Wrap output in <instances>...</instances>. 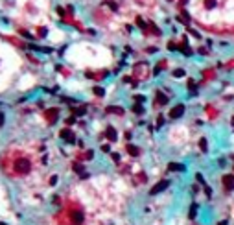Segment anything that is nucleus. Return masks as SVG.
Segmentation results:
<instances>
[{"label":"nucleus","instance_id":"f257e3e1","mask_svg":"<svg viewBox=\"0 0 234 225\" xmlns=\"http://www.w3.org/2000/svg\"><path fill=\"white\" fill-rule=\"evenodd\" d=\"M13 170H15L17 173H20V175H26V173L32 170L30 159H17V161L13 163Z\"/></svg>","mask_w":234,"mask_h":225},{"label":"nucleus","instance_id":"f03ea898","mask_svg":"<svg viewBox=\"0 0 234 225\" xmlns=\"http://www.w3.org/2000/svg\"><path fill=\"white\" fill-rule=\"evenodd\" d=\"M221 181H223V188L227 192H232L234 190V173H227L221 177Z\"/></svg>","mask_w":234,"mask_h":225},{"label":"nucleus","instance_id":"7ed1b4c3","mask_svg":"<svg viewBox=\"0 0 234 225\" xmlns=\"http://www.w3.org/2000/svg\"><path fill=\"white\" fill-rule=\"evenodd\" d=\"M168 186H170V181H168V179H164V181L157 183V185H155L151 190H149V194H151V196H157V194H160V192H164Z\"/></svg>","mask_w":234,"mask_h":225},{"label":"nucleus","instance_id":"20e7f679","mask_svg":"<svg viewBox=\"0 0 234 225\" xmlns=\"http://www.w3.org/2000/svg\"><path fill=\"white\" fill-rule=\"evenodd\" d=\"M57 116H59V109H55V107H54V109H46V111H44V118L48 120L50 124H54V122L57 120Z\"/></svg>","mask_w":234,"mask_h":225},{"label":"nucleus","instance_id":"39448f33","mask_svg":"<svg viewBox=\"0 0 234 225\" xmlns=\"http://www.w3.org/2000/svg\"><path fill=\"white\" fill-rule=\"evenodd\" d=\"M182 115H184V105H182V103L175 105V107L170 111V118H172V120H177V118H181Z\"/></svg>","mask_w":234,"mask_h":225},{"label":"nucleus","instance_id":"423d86ee","mask_svg":"<svg viewBox=\"0 0 234 225\" xmlns=\"http://www.w3.org/2000/svg\"><path fill=\"white\" fill-rule=\"evenodd\" d=\"M72 170H74L81 179H87V177H89V173H87V170H85V166H83L81 163H74V164H72Z\"/></svg>","mask_w":234,"mask_h":225},{"label":"nucleus","instance_id":"0eeeda50","mask_svg":"<svg viewBox=\"0 0 234 225\" xmlns=\"http://www.w3.org/2000/svg\"><path fill=\"white\" fill-rule=\"evenodd\" d=\"M70 220L74 221V225H81V223L85 221V216H83V212H79V210H74L72 214H70Z\"/></svg>","mask_w":234,"mask_h":225},{"label":"nucleus","instance_id":"6e6552de","mask_svg":"<svg viewBox=\"0 0 234 225\" xmlns=\"http://www.w3.org/2000/svg\"><path fill=\"white\" fill-rule=\"evenodd\" d=\"M61 139L66 140V142H76V135L70 131V129H63L61 131Z\"/></svg>","mask_w":234,"mask_h":225},{"label":"nucleus","instance_id":"1a4fd4ad","mask_svg":"<svg viewBox=\"0 0 234 225\" xmlns=\"http://www.w3.org/2000/svg\"><path fill=\"white\" fill-rule=\"evenodd\" d=\"M105 137H107L109 140H116V137H118V135H116V129H114L112 126H109V127L105 129Z\"/></svg>","mask_w":234,"mask_h":225},{"label":"nucleus","instance_id":"9d476101","mask_svg":"<svg viewBox=\"0 0 234 225\" xmlns=\"http://www.w3.org/2000/svg\"><path fill=\"white\" fill-rule=\"evenodd\" d=\"M168 170H172V172H184L186 166L184 164H179V163H170L168 164Z\"/></svg>","mask_w":234,"mask_h":225},{"label":"nucleus","instance_id":"9b49d317","mask_svg":"<svg viewBox=\"0 0 234 225\" xmlns=\"http://www.w3.org/2000/svg\"><path fill=\"white\" fill-rule=\"evenodd\" d=\"M107 112H114V115H124V109L122 107H118V105H107V109H105Z\"/></svg>","mask_w":234,"mask_h":225},{"label":"nucleus","instance_id":"f8f14e48","mask_svg":"<svg viewBox=\"0 0 234 225\" xmlns=\"http://www.w3.org/2000/svg\"><path fill=\"white\" fill-rule=\"evenodd\" d=\"M157 103H159V105H166V103H168V96L162 94L160 91H157Z\"/></svg>","mask_w":234,"mask_h":225},{"label":"nucleus","instance_id":"ddd939ff","mask_svg":"<svg viewBox=\"0 0 234 225\" xmlns=\"http://www.w3.org/2000/svg\"><path fill=\"white\" fill-rule=\"evenodd\" d=\"M127 153H129L131 157H138V155H140V149H138V146L129 144V146H127Z\"/></svg>","mask_w":234,"mask_h":225},{"label":"nucleus","instance_id":"4468645a","mask_svg":"<svg viewBox=\"0 0 234 225\" xmlns=\"http://www.w3.org/2000/svg\"><path fill=\"white\" fill-rule=\"evenodd\" d=\"M85 112H87V107L81 105V107H78V109H74V116H83Z\"/></svg>","mask_w":234,"mask_h":225},{"label":"nucleus","instance_id":"2eb2a0df","mask_svg":"<svg viewBox=\"0 0 234 225\" xmlns=\"http://www.w3.org/2000/svg\"><path fill=\"white\" fill-rule=\"evenodd\" d=\"M196 214H197V205H196V203H192V205H190V214H188V216H190V220H194V218H196Z\"/></svg>","mask_w":234,"mask_h":225},{"label":"nucleus","instance_id":"dca6fc26","mask_svg":"<svg viewBox=\"0 0 234 225\" xmlns=\"http://www.w3.org/2000/svg\"><path fill=\"white\" fill-rule=\"evenodd\" d=\"M205 8H206V9L216 8V0H205Z\"/></svg>","mask_w":234,"mask_h":225},{"label":"nucleus","instance_id":"f3484780","mask_svg":"<svg viewBox=\"0 0 234 225\" xmlns=\"http://www.w3.org/2000/svg\"><path fill=\"white\" fill-rule=\"evenodd\" d=\"M133 111L136 112V115H142V112H144V107H142V103H136V105L133 107Z\"/></svg>","mask_w":234,"mask_h":225},{"label":"nucleus","instance_id":"a211bd4d","mask_svg":"<svg viewBox=\"0 0 234 225\" xmlns=\"http://www.w3.org/2000/svg\"><path fill=\"white\" fill-rule=\"evenodd\" d=\"M206 146H208V142H206V139H201V140H199V148H201L203 151H206V149H208Z\"/></svg>","mask_w":234,"mask_h":225},{"label":"nucleus","instance_id":"6ab92c4d","mask_svg":"<svg viewBox=\"0 0 234 225\" xmlns=\"http://www.w3.org/2000/svg\"><path fill=\"white\" fill-rule=\"evenodd\" d=\"M173 76H175V78H182V76H184V70H182V69H175V70H173Z\"/></svg>","mask_w":234,"mask_h":225},{"label":"nucleus","instance_id":"aec40b11","mask_svg":"<svg viewBox=\"0 0 234 225\" xmlns=\"http://www.w3.org/2000/svg\"><path fill=\"white\" fill-rule=\"evenodd\" d=\"M94 94H96V96H103V94H105V91H103L102 87H94Z\"/></svg>","mask_w":234,"mask_h":225},{"label":"nucleus","instance_id":"412c9836","mask_svg":"<svg viewBox=\"0 0 234 225\" xmlns=\"http://www.w3.org/2000/svg\"><path fill=\"white\" fill-rule=\"evenodd\" d=\"M65 122H66V126H74V124H76V116H74V115H72V116H68Z\"/></svg>","mask_w":234,"mask_h":225},{"label":"nucleus","instance_id":"4be33fe9","mask_svg":"<svg viewBox=\"0 0 234 225\" xmlns=\"http://www.w3.org/2000/svg\"><path fill=\"white\" fill-rule=\"evenodd\" d=\"M135 102H138V103L140 102H146V96L144 94H135Z\"/></svg>","mask_w":234,"mask_h":225},{"label":"nucleus","instance_id":"5701e85b","mask_svg":"<svg viewBox=\"0 0 234 225\" xmlns=\"http://www.w3.org/2000/svg\"><path fill=\"white\" fill-rule=\"evenodd\" d=\"M196 179H197V183H201L203 186H206V183H205V179H203V175H201V173H196Z\"/></svg>","mask_w":234,"mask_h":225},{"label":"nucleus","instance_id":"b1692460","mask_svg":"<svg viewBox=\"0 0 234 225\" xmlns=\"http://www.w3.org/2000/svg\"><path fill=\"white\" fill-rule=\"evenodd\" d=\"M105 4H107V6H109V8H111L112 11H116V8H118V6H116V2H111V0H107Z\"/></svg>","mask_w":234,"mask_h":225},{"label":"nucleus","instance_id":"393cba45","mask_svg":"<svg viewBox=\"0 0 234 225\" xmlns=\"http://www.w3.org/2000/svg\"><path fill=\"white\" fill-rule=\"evenodd\" d=\"M136 24H138L140 28H146V22H144L142 18H140V17H136Z\"/></svg>","mask_w":234,"mask_h":225},{"label":"nucleus","instance_id":"a878e982","mask_svg":"<svg viewBox=\"0 0 234 225\" xmlns=\"http://www.w3.org/2000/svg\"><path fill=\"white\" fill-rule=\"evenodd\" d=\"M162 124H164V118L159 115V116H157V127H162Z\"/></svg>","mask_w":234,"mask_h":225},{"label":"nucleus","instance_id":"bb28decb","mask_svg":"<svg viewBox=\"0 0 234 225\" xmlns=\"http://www.w3.org/2000/svg\"><path fill=\"white\" fill-rule=\"evenodd\" d=\"M39 37H46V33H48V32H46V28H39Z\"/></svg>","mask_w":234,"mask_h":225},{"label":"nucleus","instance_id":"cd10ccee","mask_svg":"<svg viewBox=\"0 0 234 225\" xmlns=\"http://www.w3.org/2000/svg\"><path fill=\"white\" fill-rule=\"evenodd\" d=\"M57 181H59V179H57V175H52V179H50V185H52V186H55V185H57Z\"/></svg>","mask_w":234,"mask_h":225},{"label":"nucleus","instance_id":"c85d7f7f","mask_svg":"<svg viewBox=\"0 0 234 225\" xmlns=\"http://www.w3.org/2000/svg\"><path fill=\"white\" fill-rule=\"evenodd\" d=\"M85 157H87V159L90 161V159H92V157H94V151H92V149H89V151L85 153Z\"/></svg>","mask_w":234,"mask_h":225},{"label":"nucleus","instance_id":"c756f323","mask_svg":"<svg viewBox=\"0 0 234 225\" xmlns=\"http://www.w3.org/2000/svg\"><path fill=\"white\" fill-rule=\"evenodd\" d=\"M186 87H190V89H196V81H194V79H188V83H186Z\"/></svg>","mask_w":234,"mask_h":225},{"label":"nucleus","instance_id":"7c9ffc66","mask_svg":"<svg viewBox=\"0 0 234 225\" xmlns=\"http://www.w3.org/2000/svg\"><path fill=\"white\" fill-rule=\"evenodd\" d=\"M112 159H114L116 163H118V161H120V155H118V153H112Z\"/></svg>","mask_w":234,"mask_h":225},{"label":"nucleus","instance_id":"2f4dec72","mask_svg":"<svg viewBox=\"0 0 234 225\" xmlns=\"http://www.w3.org/2000/svg\"><path fill=\"white\" fill-rule=\"evenodd\" d=\"M57 13H59L61 17H65V9H63V8H57Z\"/></svg>","mask_w":234,"mask_h":225},{"label":"nucleus","instance_id":"473e14b6","mask_svg":"<svg viewBox=\"0 0 234 225\" xmlns=\"http://www.w3.org/2000/svg\"><path fill=\"white\" fill-rule=\"evenodd\" d=\"M0 225H6V223H4V221H0Z\"/></svg>","mask_w":234,"mask_h":225},{"label":"nucleus","instance_id":"72a5a7b5","mask_svg":"<svg viewBox=\"0 0 234 225\" xmlns=\"http://www.w3.org/2000/svg\"><path fill=\"white\" fill-rule=\"evenodd\" d=\"M168 2H173V0H168Z\"/></svg>","mask_w":234,"mask_h":225}]
</instances>
